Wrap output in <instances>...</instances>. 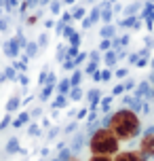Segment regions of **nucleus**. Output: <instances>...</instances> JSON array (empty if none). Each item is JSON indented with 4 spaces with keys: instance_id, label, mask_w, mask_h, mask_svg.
Listing matches in <instances>:
<instances>
[{
    "instance_id": "nucleus-3",
    "label": "nucleus",
    "mask_w": 154,
    "mask_h": 161,
    "mask_svg": "<svg viewBox=\"0 0 154 161\" xmlns=\"http://www.w3.org/2000/svg\"><path fill=\"white\" fill-rule=\"evenodd\" d=\"M139 153L141 155H154V134H146V136L141 138Z\"/></svg>"
},
{
    "instance_id": "nucleus-5",
    "label": "nucleus",
    "mask_w": 154,
    "mask_h": 161,
    "mask_svg": "<svg viewBox=\"0 0 154 161\" xmlns=\"http://www.w3.org/2000/svg\"><path fill=\"white\" fill-rule=\"evenodd\" d=\"M89 161H112V157L110 155H93Z\"/></svg>"
},
{
    "instance_id": "nucleus-2",
    "label": "nucleus",
    "mask_w": 154,
    "mask_h": 161,
    "mask_svg": "<svg viewBox=\"0 0 154 161\" xmlns=\"http://www.w3.org/2000/svg\"><path fill=\"white\" fill-rule=\"evenodd\" d=\"M118 146H121V140L112 134L110 127L97 129L91 136V142H89V148L93 155H114L118 153Z\"/></svg>"
},
{
    "instance_id": "nucleus-1",
    "label": "nucleus",
    "mask_w": 154,
    "mask_h": 161,
    "mask_svg": "<svg viewBox=\"0 0 154 161\" xmlns=\"http://www.w3.org/2000/svg\"><path fill=\"white\" fill-rule=\"evenodd\" d=\"M110 129L118 140H133L141 129V121L133 110H116L110 119Z\"/></svg>"
},
{
    "instance_id": "nucleus-4",
    "label": "nucleus",
    "mask_w": 154,
    "mask_h": 161,
    "mask_svg": "<svg viewBox=\"0 0 154 161\" xmlns=\"http://www.w3.org/2000/svg\"><path fill=\"white\" fill-rule=\"evenodd\" d=\"M112 161H144V155L139 151H127V153H118Z\"/></svg>"
}]
</instances>
